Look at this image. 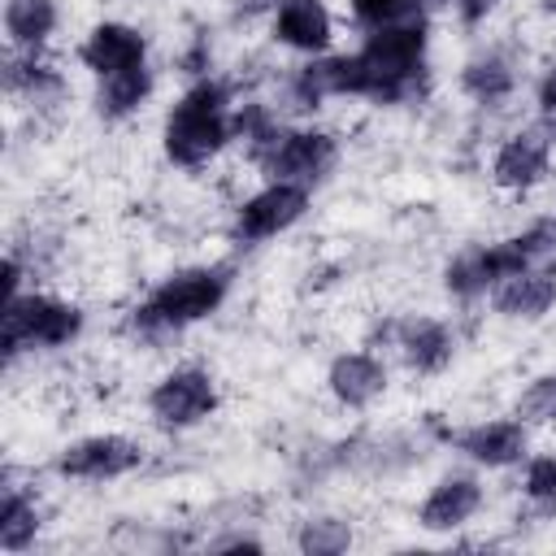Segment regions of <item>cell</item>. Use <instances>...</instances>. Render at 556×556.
<instances>
[{"label": "cell", "mask_w": 556, "mask_h": 556, "mask_svg": "<svg viewBox=\"0 0 556 556\" xmlns=\"http://www.w3.org/2000/svg\"><path fill=\"white\" fill-rule=\"evenodd\" d=\"M235 287V269L230 265H187L165 274L130 313H126V334L143 339V343H165L200 321H208L226 295Z\"/></svg>", "instance_id": "7a4b0ae2"}, {"label": "cell", "mask_w": 556, "mask_h": 556, "mask_svg": "<svg viewBox=\"0 0 556 556\" xmlns=\"http://www.w3.org/2000/svg\"><path fill=\"white\" fill-rule=\"evenodd\" d=\"M78 65H83L91 78L148 65V35H143L135 22L104 17V22L87 26V35L78 39Z\"/></svg>", "instance_id": "5bb4252c"}, {"label": "cell", "mask_w": 556, "mask_h": 556, "mask_svg": "<svg viewBox=\"0 0 556 556\" xmlns=\"http://www.w3.org/2000/svg\"><path fill=\"white\" fill-rule=\"evenodd\" d=\"M534 104H539V113L547 117V113H556V61L539 74V83H534Z\"/></svg>", "instance_id": "4dcf8cb0"}, {"label": "cell", "mask_w": 556, "mask_h": 556, "mask_svg": "<svg viewBox=\"0 0 556 556\" xmlns=\"http://www.w3.org/2000/svg\"><path fill=\"white\" fill-rule=\"evenodd\" d=\"M521 495L539 517L556 513V452H530L521 460Z\"/></svg>", "instance_id": "d4e9b609"}, {"label": "cell", "mask_w": 556, "mask_h": 556, "mask_svg": "<svg viewBox=\"0 0 556 556\" xmlns=\"http://www.w3.org/2000/svg\"><path fill=\"white\" fill-rule=\"evenodd\" d=\"M204 552H265V539H256L248 530H230V534L204 539Z\"/></svg>", "instance_id": "f1b7e54d"}, {"label": "cell", "mask_w": 556, "mask_h": 556, "mask_svg": "<svg viewBox=\"0 0 556 556\" xmlns=\"http://www.w3.org/2000/svg\"><path fill=\"white\" fill-rule=\"evenodd\" d=\"M387 387H391V374H387V365H382L378 352L352 348V352L330 356V365H326V391H330V400H334L339 408H348V413L374 408V404L387 395Z\"/></svg>", "instance_id": "9a60e30c"}, {"label": "cell", "mask_w": 556, "mask_h": 556, "mask_svg": "<svg viewBox=\"0 0 556 556\" xmlns=\"http://www.w3.org/2000/svg\"><path fill=\"white\" fill-rule=\"evenodd\" d=\"M152 65H135V70H117V74H104L96 78V91H91V109L100 122H130L148 100H152Z\"/></svg>", "instance_id": "7402d4cb"}, {"label": "cell", "mask_w": 556, "mask_h": 556, "mask_svg": "<svg viewBox=\"0 0 556 556\" xmlns=\"http://www.w3.org/2000/svg\"><path fill=\"white\" fill-rule=\"evenodd\" d=\"M486 300L491 313L504 321H543L556 308V261H534L508 274Z\"/></svg>", "instance_id": "2e32d148"}, {"label": "cell", "mask_w": 556, "mask_h": 556, "mask_svg": "<svg viewBox=\"0 0 556 556\" xmlns=\"http://www.w3.org/2000/svg\"><path fill=\"white\" fill-rule=\"evenodd\" d=\"M447 4H452L456 22H460V26H469V30H473V26H482V22L500 9V0H447Z\"/></svg>", "instance_id": "f546056e"}, {"label": "cell", "mask_w": 556, "mask_h": 556, "mask_svg": "<svg viewBox=\"0 0 556 556\" xmlns=\"http://www.w3.org/2000/svg\"><path fill=\"white\" fill-rule=\"evenodd\" d=\"M517 417L526 426H556V369L530 378L517 395Z\"/></svg>", "instance_id": "4316f807"}, {"label": "cell", "mask_w": 556, "mask_h": 556, "mask_svg": "<svg viewBox=\"0 0 556 556\" xmlns=\"http://www.w3.org/2000/svg\"><path fill=\"white\" fill-rule=\"evenodd\" d=\"M434 0H348V13L356 26L374 30V26H391V22H408V17H426Z\"/></svg>", "instance_id": "484cf974"}, {"label": "cell", "mask_w": 556, "mask_h": 556, "mask_svg": "<svg viewBox=\"0 0 556 556\" xmlns=\"http://www.w3.org/2000/svg\"><path fill=\"white\" fill-rule=\"evenodd\" d=\"M83 326H87V313L74 300H65V295L35 291V287H26L22 295H9L4 300V313H0L4 365L13 369L22 356L70 348L83 334Z\"/></svg>", "instance_id": "277c9868"}, {"label": "cell", "mask_w": 556, "mask_h": 556, "mask_svg": "<svg viewBox=\"0 0 556 556\" xmlns=\"http://www.w3.org/2000/svg\"><path fill=\"white\" fill-rule=\"evenodd\" d=\"M552 156H556V143L547 139V130L521 126L500 139V148L491 156V187L504 195H530L539 182H547Z\"/></svg>", "instance_id": "8fae6325"}, {"label": "cell", "mask_w": 556, "mask_h": 556, "mask_svg": "<svg viewBox=\"0 0 556 556\" xmlns=\"http://www.w3.org/2000/svg\"><path fill=\"white\" fill-rule=\"evenodd\" d=\"M235 143V87L226 78H191L161 122V152L178 169H204Z\"/></svg>", "instance_id": "3957f363"}, {"label": "cell", "mask_w": 556, "mask_h": 556, "mask_svg": "<svg viewBox=\"0 0 556 556\" xmlns=\"http://www.w3.org/2000/svg\"><path fill=\"white\" fill-rule=\"evenodd\" d=\"M43 526H48V513H43L39 491L17 482L13 465H4V478H0V552L4 556L30 552L39 543Z\"/></svg>", "instance_id": "d6986e66"}, {"label": "cell", "mask_w": 556, "mask_h": 556, "mask_svg": "<svg viewBox=\"0 0 556 556\" xmlns=\"http://www.w3.org/2000/svg\"><path fill=\"white\" fill-rule=\"evenodd\" d=\"M143 408H148L152 426L182 434V430L204 426L222 408V387H217L213 369H204V365H174L148 387Z\"/></svg>", "instance_id": "8992f818"}, {"label": "cell", "mask_w": 556, "mask_h": 556, "mask_svg": "<svg viewBox=\"0 0 556 556\" xmlns=\"http://www.w3.org/2000/svg\"><path fill=\"white\" fill-rule=\"evenodd\" d=\"M447 447L478 469H513L530 456V426L517 413L513 417H486V421L452 430Z\"/></svg>", "instance_id": "7c38bea8"}, {"label": "cell", "mask_w": 556, "mask_h": 556, "mask_svg": "<svg viewBox=\"0 0 556 556\" xmlns=\"http://www.w3.org/2000/svg\"><path fill=\"white\" fill-rule=\"evenodd\" d=\"M61 30V0H4V39L17 52H43Z\"/></svg>", "instance_id": "603a6c76"}, {"label": "cell", "mask_w": 556, "mask_h": 556, "mask_svg": "<svg viewBox=\"0 0 556 556\" xmlns=\"http://www.w3.org/2000/svg\"><path fill=\"white\" fill-rule=\"evenodd\" d=\"M269 39L300 56H321L334 39V17L326 0H274L269 9Z\"/></svg>", "instance_id": "e0dca14e"}, {"label": "cell", "mask_w": 556, "mask_h": 556, "mask_svg": "<svg viewBox=\"0 0 556 556\" xmlns=\"http://www.w3.org/2000/svg\"><path fill=\"white\" fill-rule=\"evenodd\" d=\"M4 91L13 100H26L30 109H43V104H61L70 87H65V74L43 52L9 48V56H4Z\"/></svg>", "instance_id": "44dd1931"}, {"label": "cell", "mask_w": 556, "mask_h": 556, "mask_svg": "<svg viewBox=\"0 0 556 556\" xmlns=\"http://www.w3.org/2000/svg\"><path fill=\"white\" fill-rule=\"evenodd\" d=\"M539 256L530 252L526 235H504V239H486V243H465L460 252L447 256L443 265V291L460 304H473L482 295H491L508 274L534 265Z\"/></svg>", "instance_id": "5b68a950"}, {"label": "cell", "mask_w": 556, "mask_h": 556, "mask_svg": "<svg viewBox=\"0 0 556 556\" xmlns=\"http://www.w3.org/2000/svg\"><path fill=\"white\" fill-rule=\"evenodd\" d=\"M430 65V22L408 17L391 26L365 30L361 48L352 52V100L369 104H404L426 87Z\"/></svg>", "instance_id": "6da1fadb"}, {"label": "cell", "mask_w": 556, "mask_h": 556, "mask_svg": "<svg viewBox=\"0 0 556 556\" xmlns=\"http://www.w3.org/2000/svg\"><path fill=\"white\" fill-rule=\"evenodd\" d=\"M482 504H486V486L473 473H443L413 508V521L426 534H452L469 526L482 513Z\"/></svg>", "instance_id": "4fadbf2b"}, {"label": "cell", "mask_w": 556, "mask_h": 556, "mask_svg": "<svg viewBox=\"0 0 556 556\" xmlns=\"http://www.w3.org/2000/svg\"><path fill=\"white\" fill-rule=\"evenodd\" d=\"M291 543L304 556H343L356 543V526H352V517H339V513H313V517L295 521Z\"/></svg>", "instance_id": "cb8c5ba5"}, {"label": "cell", "mask_w": 556, "mask_h": 556, "mask_svg": "<svg viewBox=\"0 0 556 556\" xmlns=\"http://www.w3.org/2000/svg\"><path fill=\"white\" fill-rule=\"evenodd\" d=\"M339 165V135L326 126H282L274 148L261 156V174L274 182H295V187H321Z\"/></svg>", "instance_id": "ba28073f"}, {"label": "cell", "mask_w": 556, "mask_h": 556, "mask_svg": "<svg viewBox=\"0 0 556 556\" xmlns=\"http://www.w3.org/2000/svg\"><path fill=\"white\" fill-rule=\"evenodd\" d=\"M521 235H526V243L539 261H556V213L534 217L530 226H521Z\"/></svg>", "instance_id": "83f0119b"}, {"label": "cell", "mask_w": 556, "mask_h": 556, "mask_svg": "<svg viewBox=\"0 0 556 556\" xmlns=\"http://www.w3.org/2000/svg\"><path fill=\"white\" fill-rule=\"evenodd\" d=\"M143 460H148V447L139 439L100 430V434H83V439L56 447L48 469L61 482H122V478L139 473Z\"/></svg>", "instance_id": "52a82bcc"}, {"label": "cell", "mask_w": 556, "mask_h": 556, "mask_svg": "<svg viewBox=\"0 0 556 556\" xmlns=\"http://www.w3.org/2000/svg\"><path fill=\"white\" fill-rule=\"evenodd\" d=\"M313 204V191L308 187H295V182H274L265 178V187H256L252 195H243L235 204V217H230V239L239 248H256V243H269L278 235H287L291 226L304 222Z\"/></svg>", "instance_id": "9c48e42d"}, {"label": "cell", "mask_w": 556, "mask_h": 556, "mask_svg": "<svg viewBox=\"0 0 556 556\" xmlns=\"http://www.w3.org/2000/svg\"><path fill=\"white\" fill-rule=\"evenodd\" d=\"M517 61L504 52V48H482V52H473L465 65H460V74H456V87H460V96H469L478 109H500V104H508L513 96H517Z\"/></svg>", "instance_id": "ffe728a7"}, {"label": "cell", "mask_w": 556, "mask_h": 556, "mask_svg": "<svg viewBox=\"0 0 556 556\" xmlns=\"http://www.w3.org/2000/svg\"><path fill=\"white\" fill-rule=\"evenodd\" d=\"M352 91V52H321L287 74V100L300 113H313L326 100H348Z\"/></svg>", "instance_id": "ac0fdd59"}, {"label": "cell", "mask_w": 556, "mask_h": 556, "mask_svg": "<svg viewBox=\"0 0 556 556\" xmlns=\"http://www.w3.org/2000/svg\"><path fill=\"white\" fill-rule=\"evenodd\" d=\"M543 130H547V139L556 143V113H547V117H543Z\"/></svg>", "instance_id": "1f68e13d"}, {"label": "cell", "mask_w": 556, "mask_h": 556, "mask_svg": "<svg viewBox=\"0 0 556 556\" xmlns=\"http://www.w3.org/2000/svg\"><path fill=\"white\" fill-rule=\"evenodd\" d=\"M382 343H391L400 352L404 369L417 378H434L456 361V330L434 313L391 317L382 326Z\"/></svg>", "instance_id": "30bf717a"}]
</instances>
